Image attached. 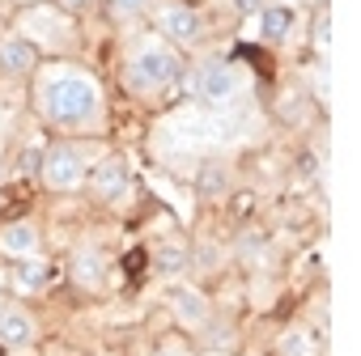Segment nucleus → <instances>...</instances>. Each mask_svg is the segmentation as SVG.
Masks as SVG:
<instances>
[{"label": "nucleus", "instance_id": "1", "mask_svg": "<svg viewBox=\"0 0 361 356\" xmlns=\"http://www.w3.org/2000/svg\"><path fill=\"white\" fill-rule=\"evenodd\" d=\"M39 110H43V119H51L60 127H85L102 110V89L85 68L56 64L39 81Z\"/></svg>", "mask_w": 361, "mask_h": 356}, {"label": "nucleus", "instance_id": "2", "mask_svg": "<svg viewBox=\"0 0 361 356\" xmlns=\"http://www.w3.org/2000/svg\"><path fill=\"white\" fill-rule=\"evenodd\" d=\"M178 77H183V60H178V51H170V47L157 43V39L140 43V47L132 51V60H128V81H132L136 94H161V89H170Z\"/></svg>", "mask_w": 361, "mask_h": 356}, {"label": "nucleus", "instance_id": "3", "mask_svg": "<svg viewBox=\"0 0 361 356\" xmlns=\"http://www.w3.org/2000/svg\"><path fill=\"white\" fill-rule=\"evenodd\" d=\"M39 178H43L47 191H77L85 178H90V170H85V157H81L73 144H56V148L43 153Z\"/></svg>", "mask_w": 361, "mask_h": 356}, {"label": "nucleus", "instance_id": "4", "mask_svg": "<svg viewBox=\"0 0 361 356\" xmlns=\"http://www.w3.org/2000/svg\"><path fill=\"white\" fill-rule=\"evenodd\" d=\"M196 94L209 102V106H226L243 94V68L230 64V60H209L200 72H196Z\"/></svg>", "mask_w": 361, "mask_h": 356}, {"label": "nucleus", "instance_id": "5", "mask_svg": "<svg viewBox=\"0 0 361 356\" xmlns=\"http://www.w3.org/2000/svg\"><path fill=\"white\" fill-rule=\"evenodd\" d=\"M161 30H166V39L192 47V43L204 39V18H200L192 5H166V9H161Z\"/></svg>", "mask_w": 361, "mask_h": 356}, {"label": "nucleus", "instance_id": "6", "mask_svg": "<svg viewBox=\"0 0 361 356\" xmlns=\"http://www.w3.org/2000/svg\"><path fill=\"white\" fill-rule=\"evenodd\" d=\"M170 310H174V318L183 322L188 331H200L204 322H209V297L200 293V288H192V284H178L174 293H170Z\"/></svg>", "mask_w": 361, "mask_h": 356}, {"label": "nucleus", "instance_id": "7", "mask_svg": "<svg viewBox=\"0 0 361 356\" xmlns=\"http://www.w3.org/2000/svg\"><path fill=\"white\" fill-rule=\"evenodd\" d=\"M0 68H5L9 77H30L39 68V51L30 39L22 34H9V39H0Z\"/></svg>", "mask_w": 361, "mask_h": 356}, {"label": "nucleus", "instance_id": "8", "mask_svg": "<svg viewBox=\"0 0 361 356\" xmlns=\"http://www.w3.org/2000/svg\"><path fill=\"white\" fill-rule=\"evenodd\" d=\"M90 187L98 200H119L128 191V161L123 157H106L94 174H90Z\"/></svg>", "mask_w": 361, "mask_h": 356}, {"label": "nucleus", "instance_id": "9", "mask_svg": "<svg viewBox=\"0 0 361 356\" xmlns=\"http://www.w3.org/2000/svg\"><path fill=\"white\" fill-rule=\"evenodd\" d=\"M0 255L9 259H35L39 255V229L30 221H13L0 229Z\"/></svg>", "mask_w": 361, "mask_h": 356}, {"label": "nucleus", "instance_id": "10", "mask_svg": "<svg viewBox=\"0 0 361 356\" xmlns=\"http://www.w3.org/2000/svg\"><path fill=\"white\" fill-rule=\"evenodd\" d=\"M68 276H73V284H77V288H98V284H102V276H106V259H102V250L81 246V250L73 255Z\"/></svg>", "mask_w": 361, "mask_h": 356}, {"label": "nucleus", "instance_id": "11", "mask_svg": "<svg viewBox=\"0 0 361 356\" xmlns=\"http://www.w3.org/2000/svg\"><path fill=\"white\" fill-rule=\"evenodd\" d=\"M30 339H35V318L26 310H18V305L0 310V343L5 348H26Z\"/></svg>", "mask_w": 361, "mask_h": 356}, {"label": "nucleus", "instance_id": "12", "mask_svg": "<svg viewBox=\"0 0 361 356\" xmlns=\"http://www.w3.org/2000/svg\"><path fill=\"white\" fill-rule=\"evenodd\" d=\"M30 34H43L47 43H68V39H73V26L64 22V13L35 9V13H26V34H22V39H30Z\"/></svg>", "mask_w": 361, "mask_h": 356}, {"label": "nucleus", "instance_id": "13", "mask_svg": "<svg viewBox=\"0 0 361 356\" xmlns=\"http://www.w3.org/2000/svg\"><path fill=\"white\" fill-rule=\"evenodd\" d=\"M293 22H298V13H293L289 5H264V9H259V34H264L268 43H285L289 30H293Z\"/></svg>", "mask_w": 361, "mask_h": 356}, {"label": "nucleus", "instance_id": "14", "mask_svg": "<svg viewBox=\"0 0 361 356\" xmlns=\"http://www.w3.org/2000/svg\"><path fill=\"white\" fill-rule=\"evenodd\" d=\"M51 280V267L35 255V259H18V272H13V288L18 293H43Z\"/></svg>", "mask_w": 361, "mask_h": 356}, {"label": "nucleus", "instance_id": "15", "mask_svg": "<svg viewBox=\"0 0 361 356\" xmlns=\"http://www.w3.org/2000/svg\"><path fill=\"white\" fill-rule=\"evenodd\" d=\"M276 356H314V339L302 326H293V331H285L276 339Z\"/></svg>", "mask_w": 361, "mask_h": 356}, {"label": "nucleus", "instance_id": "16", "mask_svg": "<svg viewBox=\"0 0 361 356\" xmlns=\"http://www.w3.org/2000/svg\"><path fill=\"white\" fill-rule=\"evenodd\" d=\"M157 263H161L166 272H174V267H183V263H188V255L178 250V246H161V250H157Z\"/></svg>", "mask_w": 361, "mask_h": 356}, {"label": "nucleus", "instance_id": "17", "mask_svg": "<svg viewBox=\"0 0 361 356\" xmlns=\"http://www.w3.org/2000/svg\"><path fill=\"white\" fill-rule=\"evenodd\" d=\"M149 5V0H111V9L119 13V18H128V13H140Z\"/></svg>", "mask_w": 361, "mask_h": 356}, {"label": "nucleus", "instance_id": "18", "mask_svg": "<svg viewBox=\"0 0 361 356\" xmlns=\"http://www.w3.org/2000/svg\"><path fill=\"white\" fill-rule=\"evenodd\" d=\"M327 34H331V22H327V13H323V18L314 22V43H319L323 51H327Z\"/></svg>", "mask_w": 361, "mask_h": 356}, {"label": "nucleus", "instance_id": "19", "mask_svg": "<svg viewBox=\"0 0 361 356\" xmlns=\"http://www.w3.org/2000/svg\"><path fill=\"white\" fill-rule=\"evenodd\" d=\"M153 356H188V352H183V348H178V343H161V348H157Z\"/></svg>", "mask_w": 361, "mask_h": 356}, {"label": "nucleus", "instance_id": "20", "mask_svg": "<svg viewBox=\"0 0 361 356\" xmlns=\"http://www.w3.org/2000/svg\"><path fill=\"white\" fill-rule=\"evenodd\" d=\"M238 9H243V13H255V9H259V0H238Z\"/></svg>", "mask_w": 361, "mask_h": 356}, {"label": "nucleus", "instance_id": "21", "mask_svg": "<svg viewBox=\"0 0 361 356\" xmlns=\"http://www.w3.org/2000/svg\"><path fill=\"white\" fill-rule=\"evenodd\" d=\"M60 5H64V9H85L90 0H60Z\"/></svg>", "mask_w": 361, "mask_h": 356}, {"label": "nucleus", "instance_id": "22", "mask_svg": "<svg viewBox=\"0 0 361 356\" xmlns=\"http://www.w3.org/2000/svg\"><path fill=\"white\" fill-rule=\"evenodd\" d=\"M213 356H221V352H213Z\"/></svg>", "mask_w": 361, "mask_h": 356}]
</instances>
